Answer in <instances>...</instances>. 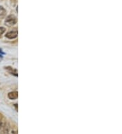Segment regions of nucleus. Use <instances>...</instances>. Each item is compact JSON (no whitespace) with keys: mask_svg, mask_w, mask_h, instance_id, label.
I'll list each match as a JSON object with an SVG mask.
<instances>
[{"mask_svg":"<svg viewBox=\"0 0 122 134\" xmlns=\"http://www.w3.org/2000/svg\"><path fill=\"white\" fill-rule=\"evenodd\" d=\"M0 134H16V132L7 126L5 123L0 122Z\"/></svg>","mask_w":122,"mask_h":134,"instance_id":"nucleus-1","label":"nucleus"},{"mask_svg":"<svg viewBox=\"0 0 122 134\" xmlns=\"http://www.w3.org/2000/svg\"><path fill=\"white\" fill-rule=\"evenodd\" d=\"M1 54H3V53L2 52V51L1 50H0V54H1Z\"/></svg>","mask_w":122,"mask_h":134,"instance_id":"nucleus-7","label":"nucleus"},{"mask_svg":"<svg viewBox=\"0 0 122 134\" xmlns=\"http://www.w3.org/2000/svg\"><path fill=\"white\" fill-rule=\"evenodd\" d=\"M5 12V9H4L3 7H1V6H0V16L4 14Z\"/></svg>","mask_w":122,"mask_h":134,"instance_id":"nucleus-5","label":"nucleus"},{"mask_svg":"<svg viewBox=\"0 0 122 134\" xmlns=\"http://www.w3.org/2000/svg\"><path fill=\"white\" fill-rule=\"evenodd\" d=\"M18 92L17 91H12L10 93H8V98H10V100H15L18 98Z\"/></svg>","mask_w":122,"mask_h":134,"instance_id":"nucleus-4","label":"nucleus"},{"mask_svg":"<svg viewBox=\"0 0 122 134\" xmlns=\"http://www.w3.org/2000/svg\"><path fill=\"white\" fill-rule=\"evenodd\" d=\"M17 36H18V31H16V30L10 31V32H8V33L6 34V35H5L6 37H7L8 39H10L16 38Z\"/></svg>","mask_w":122,"mask_h":134,"instance_id":"nucleus-3","label":"nucleus"},{"mask_svg":"<svg viewBox=\"0 0 122 134\" xmlns=\"http://www.w3.org/2000/svg\"><path fill=\"white\" fill-rule=\"evenodd\" d=\"M5 31V29L4 27H0V36L4 33V32Z\"/></svg>","mask_w":122,"mask_h":134,"instance_id":"nucleus-6","label":"nucleus"},{"mask_svg":"<svg viewBox=\"0 0 122 134\" xmlns=\"http://www.w3.org/2000/svg\"><path fill=\"white\" fill-rule=\"evenodd\" d=\"M17 22V19L16 16L14 15H10L7 17V18L5 19V24L8 26H11L14 25Z\"/></svg>","mask_w":122,"mask_h":134,"instance_id":"nucleus-2","label":"nucleus"}]
</instances>
